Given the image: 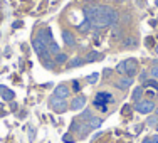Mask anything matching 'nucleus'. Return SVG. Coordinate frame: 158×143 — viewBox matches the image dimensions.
<instances>
[{
  "label": "nucleus",
  "instance_id": "1",
  "mask_svg": "<svg viewBox=\"0 0 158 143\" xmlns=\"http://www.w3.org/2000/svg\"><path fill=\"white\" fill-rule=\"evenodd\" d=\"M84 15L94 27H108L118 20V12L110 5H88L84 9Z\"/></svg>",
  "mask_w": 158,
  "mask_h": 143
},
{
  "label": "nucleus",
  "instance_id": "2",
  "mask_svg": "<svg viewBox=\"0 0 158 143\" xmlns=\"http://www.w3.org/2000/svg\"><path fill=\"white\" fill-rule=\"evenodd\" d=\"M37 39H40L44 42V46L47 47V51L51 52V54H57L59 52V46L56 44L54 37H52V34L49 29H42V31H39V34H37Z\"/></svg>",
  "mask_w": 158,
  "mask_h": 143
},
{
  "label": "nucleus",
  "instance_id": "3",
  "mask_svg": "<svg viewBox=\"0 0 158 143\" xmlns=\"http://www.w3.org/2000/svg\"><path fill=\"white\" fill-rule=\"evenodd\" d=\"M32 47H34V51L37 52V54H39V57L42 59V61H47V59H52V54L51 52L47 51V47L44 46V42L40 39H34V42H32Z\"/></svg>",
  "mask_w": 158,
  "mask_h": 143
},
{
  "label": "nucleus",
  "instance_id": "4",
  "mask_svg": "<svg viewBox=\"0 0 158 143\" xmlns=\"http://www.w3.org/2000/svg\"><path fill=\"white\" fill-rule=\"evenodd\" d=\"M111 101H113V96H111V93L101 91V93H98V95H96V98H94V106L101 108L103 111H108V108H106V103H111Z\"/></svg>",
  "mask_w": 158,
  "mask_h": 143
},
{
  "label": "nucleus",
  "instance_id": "5",
  "mask_svg": "<svg viewBox=\"0 0 158 143\" xmlns=\"http://www.w3.org/2000/svg\"><path fill=\"white\" fill-rule=\"evenodd\" d=\"M49 104H51V108L54 110L56 113H64L67 110V101L62 99V98H51V101H49Z\"/></svg>",
  "mask_w": 158,
  "mask_h": 143
},
{
  "label": "nucleus",
  "instance_id": "6",
  "mask_svg": "<svg viewBox=\"0 0 158 143\" xmlns=\"http://www.w3.org/2000/svg\"><path fill=\"white\" fill-rule=\"evenodd\" d=\"M135 110L138 113H141V115H148V113H152L155 110V103L153 101H138L135 104Z\"/></svg>",
  "mask_w": 158,
  "mask_h": 143
},
{
  "label": "nucleus",
  "instance_id": "7",
  "mask_svg": "<svg viewBox=\"0 0 158 143\" xmlns=\"http://www.w3.org/2000/svg\"><path fill=\"white\" fill-rule=\"evenodd\" d=\"M125 62V71H126V76L128 78H133L135 76V73H136V61L135 59H126V61H123Z\"/></svg>",
  "mask_w": 158,
  "mask_h": 143
},
{
  "label": "nucleus",
  "instance_id": "8",
  "mask_svg": "<svg viewBox=\"0 0 158 143\" xmlns=\"http://www.w3.org/2000/svg\"><path fill=\"white\" fill-rule=\"evenodd\" d=\"M84 106H86V98L84 96L74 98L73 103H71V110H73V111H79V110H82Z\"/></svg>",
  "mask_w": 158,
  "mask_h": 143
},
{
  "label": "nucleus",
  "instance_id": "9",
  "mask_svg": "<svg viewBox=\"0 0 158 143\" xmlns=\"http://www.w3.org/2000/svg\"><path fill=\"white\" fill-rule=\"evenodd\" d=\"M54 96H56V98H62V99H66V98L69 96V88H67L66 84H59V86H56V89H54Z\"/></svg>",
  "mask_w": 158,
  "mask_h": 143
},
{
  "label": "nucleus",
  "instance_id": "10",
  "mask_svg": "<svg viewBox=\"0 0 158 143\" xmlns=\"http://www.w3.org/2000/svg\"><path fill=\"white\" fill-rule=\"evenodd\" d=\"M133 84V78H121L118 82H116V88H119V89H128L130 86Z\"/></svg>",
  "mask_w": 158,
  "mask_h": 143
},
{
  "label": "nucleus",
  "instance_id": "11",
  "mask_svg": "<svg viewBox=\"0 0 158 143\" xmlns=\"http://www.w3.org/2000/svg\"><path fill=\"white\" fill-rule=\"evenodd\" d=\"M62 39H64V42H66L67 46H74V44H76V39H74V36L69 31H64L62 32Z\"/></svg>",
  "mask_w": 158,
  "mask_h": 143
},
{
  "label": "nucleus",
  "instance_id": "12",
  "mask_svg": "<svg viewBox=\"0 0 158 143\" xmlns=\"http://www.w3.org/2000/svg\"><path fill=\"white\" fill-rule=\"evenodd\" d=\"M101 57H103V56H101L99 52H96V51H91L88 56H86V59H84V61H86V62H93V61H99Z\"/></svg>",
  "mask_w": 158,
  "mask_h": 143
},
{
  "label": "nucleus",
  "instance_id": "13",
  "mask_svg": "<svg viewBox=\"0 0 158 143\" xmlns=\"http://www.w3.org/2000/svg\"><path fill=\"white\" fill-rule=\"evenodd\" d=\"M101 118H89V121H88V126H89V130H93V128H99L101 126Z\"/></svg>",
  "mask_w": 158,
  "mask_h": 143
},
{
  "label": "nucleus",
  "instance_id": "14",
  "mask_svg": "<svg viewBox=\"0 0 158 143\" xmlns=\"http://www.w3.org/2000/svg\"><path fill=\"white\" fill-rule=\"evenodd\" d=\"M0 98H3L5 101H12L14 98H15V95H14V91H12V89L5 88V89H3V93H2V96H0Z\"/></svg>",
  "mask_w": 158,
  "mask_h": 143
},
{
  "label": "nucleus",
  "instance_id": "15",
  "mask_svg": "<svg viewBox=\"0 0 158 143\" xmlns=\"http://www.w3.org/2000/svg\"><path fill=\"white\" fill-rule=\"evenodd\" d=\"M86 61L84 59H79V57H73L69 62H67V67H77V66H82Z\"/></svg>",
  "mask_w": 158,
  "mask_h": 143
},
{
  "label": "nucleus",
  "instance_id": "16",
  "mask_svg": "<svg viewBox=\"0 0 158 143\" xmlns=\"http://www.w3.org/2000/svg\"><path fill=\"white\" fill-rule=\"evenodd\" d=\"M141 95H143V88H135L133 89V101L135 103H138V101H141Z\"/></svg>",
  "mask_w": 158,
  "mask_h": 143
},
{
  "label": "nucleus",
  "instance_id": "17",
  "mask_svg": "<svg viewBox=\"0 0 158 143\" xmlns=\"http://www.w3.org/2000/svg\"><path fill=\"white\" fill-rule=\"evenodd\" d=\"M67 56L66 54H62V52H57V54H56V59H54V62L56 64H64V62H67Z\"/></svg>",
  "mask_w": 158,
  "mask_h": 143
},
{
  "label": "nucleus",
  "instance_id": "18",
  "mask_svg": "<svg viewBox=\"0 0 158 143\" xmlns=\"http://www.w3.org/2000/svg\"><path fill=\"white\" fill-rule=\"evenodd\" d=\"M146 125H150V126H156V125H158V116H150V118L146 120Z\"/></svg>",
  "mask_w": 158,
  "mask_h": 143
},
{
  "label": "nucleus",
  "instance_id": "19",
  "mask_svg": "<svg viewBox=\"0 0 158 143\" xmlns=\"http://www.w3.org/2000/svg\"><path fill=\"white\" fill-rule=\"evenodd\" d=\"M89 27H91V24H89V22L86 20L84 24H81V25H79V31H81V32H88V31H89Z\"/></svg>",
  "mask_w": 158,
  "mask_h": 143
},
{
  "label": "nucleus",
  "instance_id": "20",
  "mask_svg": "<svg viewBox=\"0 0 158 143\" xmlns=\"http://www.w3.org/2000/svg\"><path fill=\"white\" fill-rule=\"evenodd\" d=\"M98 78H99V74H98V73H94V74H89V76H88V81L91 82V84H94V82L98 81Z\"/></svg>",
  "mask_w": 158,
  "mask_h": 143
},
{
  "label": "nucleus",
  "instance_id": "21",
  "mask_svg": "<svg viewBox=\"0 0 158 143\" xmlns=\"http://www.w3.org/2000/svg\"><path fill=\"white\" fill-rule=\"evenodd\" d=\"M150 74H152V78H153V79H158V66H156V64L152 67V71H150Z\"/></svg>",
  "mask_w": 158,
  "mask_h": 143
},
{
  "label": "nucleus",
  "instance_id": "22",
  "mask_svg": "<svg viewBox=\"0 0 158 143\" xmlns=\"http://www.w3.org/2000/svg\"><path fill=\"white\" fill-rule=\"evenodd\" d=\"M116 71H118L119 74H126V71H125V62H123V61L119 62L118 66H116Z\"/></svg>",
  "mask_w": 158,
  "mask_h": 143
},
{
  "label": "nucleus",
  "instance_id": "23",
  "mask_svg": "<svg viewBox=\"0 0 158 143\" xmlns=\"http://www.w3.org/2000/svg\"><path fill=\"white\" fill-rule=\"evenodd\" d=\"M146 86H150V88H153V89H158V82L155 79H150V81H146L145 82Z\"/></svg>",
  "mask_w": 158,
  "mask_h": 143
},
{
  "label": "nucleus",
  "instance_id": "24",
  "mask_svg": "<svg viewBox=\"0 0 158 143\" xmlns=\"http://www.w3.org/2000/svg\"><path fill=\"white\" fill-rule=\"evenodd\" d=\"M42 62H44V66H46L47 69H52V67L56 66V62H54V61H51V59H47V61H42Z\"/></svg>",
  "mask_w": 158,
  "mask_h": 143
},
{
  "label": "nucleus",
  "instance_id": "25",
  "mask_svg": "<svg viewBox=\"0 0 158 143\" xmlns=\"http://www.w3.org/2000/svg\"><path fill=\"white\" fill-rule=\"evenodd\" d=\"M73 88H74V91H79V89H81V84H79L77 81H74L73 82Z\"/></svg>",
  "mask_w": 158,
  "mask_h": 143
},
{
  "label": "nucleus",
  "instance_id": "26",
  "mask_svg": "<svg viewBox=\"0 0 158 143\" xmlns=\"http://www.w3.org/2000/svg\"><path fill=\"white\" fill-rule=\"evenodd\" d=\"M130 46H135V39H126V47Z\"/></svg>",
  "mask_w": 158,
  "mask_h": 143
},
{
  "label": "nucleus",
  "instance_id": "27",
  "mask_svg": "<svg viewBox=\"0 0 158 143\" xmlns=\"http://www.w3.org/2000/svg\"><path fill=\"white\" fill-rule=\"evenodd\" d=\"M64 141H67V143H71V141H73V138H71V137H69V135H66V137H64Z\"/></svg>",
  "mask_w": 158,
  "mask_h": 143
},
{
  "label": "nucleus",
  "instance_id": "28",
  "mask_svg": "<svg viewBox=\"0 0 158 143\" xmlns=\"http://www.w3.org/2000/svg\"><path fill=\"white\" fill-rule=\"evenodd\" d=\"M140 79H141V81H145V79H146V73H143V74H141Z\"/></svg>",
  "mask_w": 158,
  "mask_h": 143
},
{
  "label": "nucleus",
  "instance_id": "29",
  "mask_svg": "<svg viewBox=\"0 0 158 143\" xmlns=\"http://www.w3.org/2000/svg\"><path fill=\"white\" fill-rule=\"evenodd\" d=\"M152 141H153V143H158V135H156V137H153V138H152Z\"/></svg>",
  "mask_w": 158,
  "mask_h": 143
},
{
  "label": "nucleus",
  "instance_id": "30",
  "mask_svg": "<svg viewBox=\"0 0 158 143\" xmlns=\"http://www.w3.org/2000/svg\"><path fill=\"white\" fill-rule=\"evenodd\" d=\"M143 143H153L152 138H146V140H143Z\"/></svg>",
  "mask_w": 158,
  "mask_h": 143
},
{
  "label": "nucleus",
  "instance_id": "31",
  "mask_svg": "<svg viewBox=\"0 0 158 143\" xmlns=\"http://www.w3.org/2000/svg\"><path fill=\"white\" fill-rule=\"evenodd\" d=\"M3 89H5V86H0V96H2V93H3Z\"/></svg>",
  "mask_w": 158,
  "mask_h": 143
},
{
  "label": "nucleus",
  "instance_id": "32",
  "mask_svg": "<svg viewBox=\"0 0 158 143\" xmlns=\"http://www.w3.org/2000/svg\"><path fill=\"white\" fill-rule=\"evenodd\" d=\"M155 52H156V54H158V44H156V47H155Z\"/></svg>",
  "mask_w": 158,
  "mask_h": 143
},
{
  "label": "nucleus",
  "instance_id": "33",
  "mask_svg": "<svg viewBox=\"0 0 158 143\" xmlns=\"http://www.w3.org/2000/svg\"><path fill=\"white\" fill-rule=\"evenodd\" d=\"M155 3H156V7H158V0H156V2H155Z\"/></svg>",
  "mask_w": 158,
  "mask_h": 143
},
{
  "label": "nucleus",
  "instance_id": "34",
  "mask_svg": "<svg viewBox=\"0 0 158 143\" xmlns=\"http://www.w3.org/2000/svg\"><path fill=\"white\" fill-rule=\"evenodd\" d=\"M116 2H123V0H116Z\"/></svg>",
  "mask_w": 158,
  "mask_h": 143
},
{
  "label": "nucleus",
  "instance_id": "35",
  "mask_svg": "<svg viewBox=\"0 0 158 143\" xmlns=\"http://www.w3.org/2000/svg\"><path fill=\"white\" fill-rule=\"evenodd\" d=\"M155 128H156V131H158V125H156V126H155Z\"/></svg>",
  "mask_w": 158,
  "mask_h": 143
},
{
  "label": "nucleus",
  "instance_id": "36",
  "mask_svg": "<svg viewBox=\"0 0 158 143\" xmlns=\"http://www.w3.org/2000/svg\"><path fill=\"white\" fill-rule=\"evenodd\" d=\"M156 116H158V110H156Z\"/></svg>",
  "mask_w": 158,
  "mask_h": 143
}]
</instances>
